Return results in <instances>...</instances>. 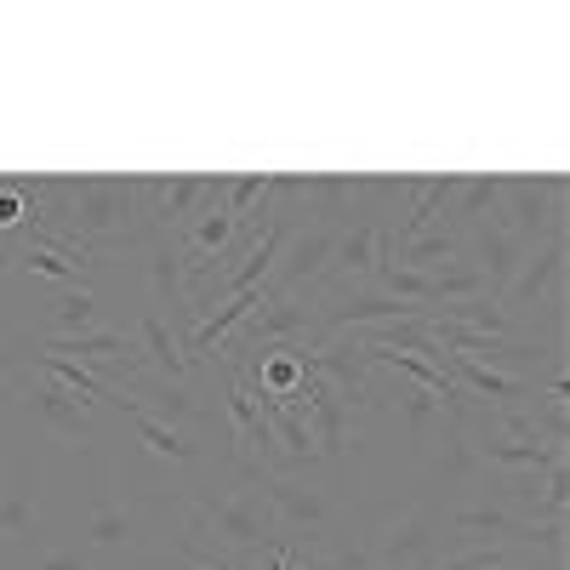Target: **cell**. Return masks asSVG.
I'll return each instance as SVG.
<instances>
[{
  "instance_id": "6da1fadb",
  "label": "cell",
  "mask_w": 570,
  "mask_h": 570,
  "mask_svg": "<svg viewBox=\"0 0 570 570\" xmlns=\"http://www.w3.org/2000/svg\"><path fill=\"white\" fill-rule=\"evenodd\" d=\"M46 223L91 257L142 246L149 234V177H40Z\"/></svg>"
},
{
  "instance_id": "7a4b0ae2",
  "label": "cell",
  "mask_w": 570,
  "mask_h": 570,
  "mask_svg": "<svg viewBox=\"0 0 570 570\" xmlns=\"http://www.w3.org/2000/svg\"><path fill=\"white\" fill-rule=\"evenodd\" d=\"M188 542L223 548L228 559H252L279 542V519L257 497V485H234V491H195V525Z\"/></svg>"
},
{
  "instance_id": "3957f363",
  "label": "cell",
  "mask_w": 570,
  "mask_h": 570,
  "mask_svg": "<svg viewBox=\"0 0 570 570\" xmlns=\"http://www.w3.org/2000/svg\"><path fill=\"white\" fill-rule=\"evenodd\" d=\"M497 228H508L519 246H542L548 234H564V177H502Z\"/></svg>"
},
{
  "instance_id": "277c9868",
  "label": "cell",
  "mask_w": 570,
  "mask_h": 570,
  "mask_svg": "<svg viewBox=\"0 0 570 570\" xmlns=\"http://www.w3.org/2000/svg\"><path fill=\"white\" fill-rule=\"evenodd\" d=\"M445 508L434 502H416V508H400L394 519H383L371 553L383 570H434L440 553H445Z\"/></svg>"
},
{
  "instance_id": "5b68a950",
  "label": "cell",
  "mask_w": 570,
  "mask_h": 570,
  "mask_svg": "<svg viewBox=\"0 0 570 570\" xmlns=\"http://www.w3.org/2000/svg\"><path fill=\"white\" fill-rule=\"evenodd\" d=\"M502 308H508V314H537V308H548L553 325L564 320V234H548L542 246L525 252L513 285L502 292Z\"/></svg>"
},
{
  "instance_id": "8992f818",
  "label": "cell",
  "mask_w": 570,
  "mask_h": 570,
  "mask_svg": "<svg viewBox=\"0 0 570 570\" xmlns=\"http://www.w3.org/2000/svg\"><path fill=\"white\" fill-rule=\"evenodd\" d=\"M246 485H257V491H263V502L274 508L279 537H285V531H303L308 542H320V537H325V525L337 519V497L320 491V485L285 480V473H263V468H252V473H246Z\"/></svg>"
},
{
  "instance_id": "52a82bcc",
  "label": "cell",
  "mask_w": 570,
  "mask_h": 570,
  "mask_svg": "<svg viewBox=\"0 0 570 570\" xmlns=\"http://www.w3.org/2000/svg\"><path fill=\"white\" fill-rule=\"evenodd\" d=\"M383 263H389V212H376L337 234V252H331V268L320 274V285L325 279H376Z\"/></svg>"
},
{
  "instance_id": "ba28073f",
  "label": "cell",
  "mask_w": 570,
  "mask_h": 570,
  "mask_svg": "<svg viewBox=\"0 0 570 570\" xmlns=\"http://www.w3.org/2000/svg\"><path fill=\"white\" fill-rule=\"evenodd\" d=\"M212 200H223V177H149V228L177 234Z\"/></svg>"
},
{
  "instance_id": "9c48e42d",
  "label": "cell",
  "mask_w": 570,
  "mask_h": 570,
  "mask_svg": "<svg viewBox=\"0 0 570 570\" xmlns=\"http://www.w3.org/2000/svg\"><path fill=\"white\" fill-rule=\"evenodd\" d=\"M18 400L52 428V434H63V440H91V405L80 400V394H69L63 383H18Z\"/></svg>"
},
{
  "instance_id": "30bf717a",
  "label": "cell",
  "mask_w": 570,
  "mask_h": 570,
  "mask_svg": "<svg viewBox=\"0 0 570 570\" xmlns=\"http://www.w3.org/2000/svg\"><path fill=\"white\" fill-rule=\"evenodd\" d=\"M131 337H137V354H142V365H149V371L160 376V383H183L188 360H183V348H177V337H171V325H166L155 308H142V314H137Z\"/></svg>"
},
{
  "instance_id": "8fae6325",
  "label": "cell",
  "mask_w": 570,
  "mask_h": 570,
  "mask_svg": "<svg viewBox=\"0 0 570 570\" xmlns=\"http://www.w3.org/2000/svg\"><path fill=\"white\" fill-rule=\"evenodd\" d=\"M462 428H468V422H462ZM468 445H473V462L513 468V473H548V468L564 462L559 445H519V440H502V434H485V440H473V434H468Z\"/></svg>"
},
{
  "instance_id": "7c38bea8",
  "label": "cell",
  "mask_w": 570,
  "mask_h": 570,
  "mask_svg": "<svg viewBox=\"0 0 570 570\" xmlns=\"http://www.w3.org/2000/svg\"><path fill=\"white\" fill-rule=\"evenodd\" d=\"M109 405L131 416V428H137V440H142V445H149L155 456H171V462H183V468H195V462H206V451H200V445H188V440L177 434V428H166V422H155V416H149V411H142L137 400H126L120 389H115V400H109Z\"/></svg>"
},
{
  "instance_id": "4fadbf2b",
  "label": "cell",
  "mask_w": 570,
  "mask_h": 570,
  "mask_svg": "<svg viewBox=\"0 0 570 570\" xmlns=\"http://www.w3.org/2000/svg\"><path fill=\"white\" fill-rule=\"evenodd\" d=\"M456 257H462V234L451 223L416 234V240H405V246H389V263L394 268H411V274H434V268H445Z\"/></svg>"
},
{
  "instance_id": "5bb4252c",
  "label": "cell",
  "mask_w": 570,
  "mask_h": 570,
  "mask_svg": "<svg viewBox=\"0 0 570 570\" xmlns=\"http://www.w3.org/2000/svg\"><path fill=\"white\" fill-rule=\"evenodd\" d=\"M497 200H502V177H462V188H456V200H451V228L468 234L473 228H485V223H497Z\"/></svg>"
},
{
  "instance_id": "9a60e30c",
  "label": "cell",
  "mask_w": 570,
  "mask_h": 570,
  "mask_svg": "<svg viewBox=\"0 0 570 570\" xmlns=\"http://www.w3.org/2000/svg\"><path fill=\"white\" fill-rule=\"evenodd\" d=\"M46 325H52V337H86V331H98V297L69 285V292H52L46 297Z\"/></svg>"
},
{
  "instance_id": "2e32d148",
  "label": "cell",
  "mask_w": 570,
  "mask_h": 570,
  "mask_svg": "<svg viewBox=\"0 0 570 570\" xmlns=\"http://www.w3.org/2000/svg\"><path fill=\"white\" fill-rule=\"evenodd\" d=\"M86 542L91 548H137L142 542V519L131 502H104L98 513L86 519Z\"/></svg>"
},
{
  "instance_id": "e0dca14e",
  "label": "cell",
  "mask_w": 570,
  "mask_h": 570,
  "mask_svg": "<svg viewBox=\"0 0 570 570\" xmlns=\"http://www.w3.org/2000/svg\"><path fill=\"white\" fill-rule=\"evenodd\" d=\"M445 531L485 537V542H519L525 519H513V508H456V513H445Z\"/></svg>"
},
{
  "instance_id": "ac0fdd59",
  "label": "cell",
  "mask_w": 570,
  "mask_h": 570,
  "mask_svg": "<svg viewBox=\"0 0 570 570\" xmlns=\"http://www.w3.org/2000/svg\"><path fill=\"white\" fill-rule=\"evenodd\" d=\"M12 268H23V274H40V279H58L63 292L69 285H80V292H91V268L86 263H75V257H63V252H52V246H23L18 257H12Z\"/></svg>"
},
{
  "instance_id": "d6986e66",
  "label": "cell",
  "mask_w": 570,
  "mask_h": 570,
  "mask_svg": "<svg viewBox=\"0 0 570 570\" xmlns=\"http://www.w3.org/2000/svg\"><path fill=\"white\" fill-rule=\"evenodd\" d=\"M400 422H405V434H411V451H428V445H434V428H445L451 416L440 411L434 394L405 389V394H400Z\"/></svg>"
},
{
  "instance_id": "ffe728a7",
  "label": "cell",
  "mask_w": 570,
  "mask_h": 570,
  "mask_svg": "<svg viewBox=\"0 0 570 570\" xmlns=\"http://www.w3.org/2000/svg\"><path fill=\"white\" fill-rule=\"evenodd\" d=\"M468 297H491V292H485V274L473 268L468 257L434 268V308H440V303H468Z\"/></svg>"
},
{
  "instance_id": "44dd1931",
  "label": "cell",
  "mask_w": 570,
  "mask_h": 570,
  "mask_svg": "<svg viewBox=\"0 0 570 570\" xmlns=\"http://www.w3.org/2000/svg\"><path fill=\"white\" fill-rule=\"evenodd\" d=\"M35 519H40V508H35L29 485H12L7 497H0V537H7V542H23L35 531Z\"/></svg>"
},
{
  "instance_id": "7402d4cb",
  "label": "cell",
  "mask_w": 570,
  "mask_h": 570,
  "mask_svg": "<svg viewBox=\"0 0 570 570\" xmlns=\"http://www.w3.org/2000/svg\"><path fill=\"white\" fill-rule=\"evenodd\" d=\"M314 548H320V570H383L365 542H331V537H320Z\"/></svg>"
},
{
  "instance_id": "603a6c76",
  "label": "cell",
  "mask_w": 570,
  "mask_h": 570,
  "mask_svg": "<svg viewBox=\"0 0 570 570\" xmlns=\"http://www.w3.org/2000/svg\"><path fill=\"white\" fill-rule=\"evenodd\" d=\"M502 564H508L502 542H473V548H456L451 559H440L434 570H502Z\"/></svg>"
},
{
  "instance_id": "cb8c5ba5",
  "label": "cell",
  "mask_w": 570,
  "mask_h": 570,
  "mask_svg": "<svg viewBox=\"0 0 570 570\" xmlns=\"http://www.w3.org/2000/svg\"><path fill=\"white\" fill-rule=\"evenodd\" d=\"M564 519H525V531H519V542H531V548H542V553H553L559 564H564Z\"/></svg>"
},
{
  "instance_id": "d4e9b609",
  "label": "cell",
  "mask_w": 570,
  "mask_h": 570,
  "mask_svg": "<svg viewBox=\"0 0 570 570\" xmlns=\"http://www.w3.org/2000/svg\"><path fill=\"white\" fill-rule=\"evenodd\" d=\"M40 570H91V564H86L80 553H46V559H40Z\"/></svg>"
},
{
  "instance_id": "484cf974",
  "label": "cell",
  "mask_w": 570,
  "mask_h": 570,
  "mask_svg": "<svg viewBox=\"0 0 570 570\" xmlns=\"http://www.w3.org/2000/svg\"><path fill=\"white\" fill-rule=\"evenodd\" d=\"M502 570H508V564H502Z\"/></svg>"
}]
</instances>
